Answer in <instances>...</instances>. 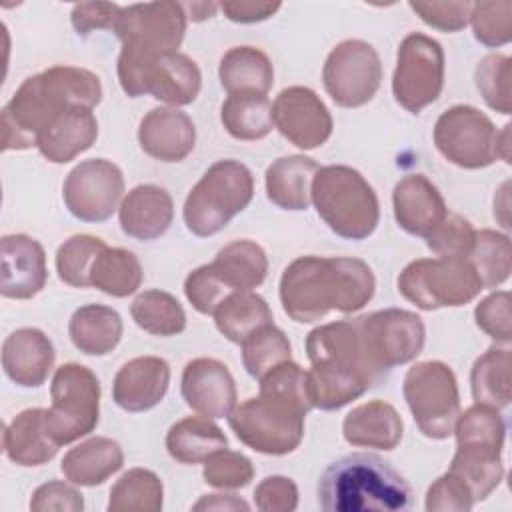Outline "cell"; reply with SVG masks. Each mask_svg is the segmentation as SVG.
I'll list each match as a JSON object with an SVG mask.
<instances>
[{
    "instance_id": "cell-58",
    "label": "cell",
    "mask_w": 512,
    "mask_h": 512,
    "mask_svg": "<svg viewBox=\"0 0 512 512\" xmlns=\"http://www.w3.org/2000/svg\"><path fill=\"white\" fill-rule=\"evenodd\" d=\"M184 6V10H192V20H204V18H210V16H214V12H216V8H218V4H214V2H200V4H182Z\"/></svg>"
},
{
    "instance_id": "cell-16",
    "label": "cell",
    "mask_w": 512,
    "mask_h": 512,
    "mask_svg": "<svg viewBox=\"0 0 512 512\" xmlns=\"http://www.w3.org/2000/svg\"><path fill=\"white\" fill-rule=\"evenodd\" d=\"M124 194L122 170L106 158L82 160L74 166L62 186V198L68 212L82 222H104Z\"/></svg>"
},
{
    "instance_id": "cell-20",
    "label": "cell",
    "mask_w": 512,
    "mask_h": 512,
    "mask_svg": "<svg viewBox=\"0 0 512 512\" xmlns=\"http://www.w3.org/2000/svg\"><path fill=\"white\" fill-rule=\"evenodd\" d=\"M170 386V366L158 356L128 360L114 376L112 398L126 412H146L162 402Z\"/></svg>"
},
{
    "instance_id": "cell-17",
    "label": "cell",
    "mask_w": 512,
    "mask_h": 512,
    "mask_svg": "<svg viewBox=\"0 0 512 512\" xmlns=\"http://www.w3.org/2000/svg\"><path fill=\"white\" fill-rule=\"evenodd\" d=\"M278 132L302 150L322 146L332 136V116L320 96L306 86L284 88L272 104Z\"/></svg>"
},
{
    "instance_id": "cell-32",
    "label": "cell",
    "mask_w": 512,
    "mask_h": 512,
    "mask_svg": "<svg viewBox=\"0 0 512 512\" xmlns=\"http://www.w3.org/2000/svg\"><path fill=\"white\" fill-rule=\"evenodd\" d=\"M228 448V438L210 418L188 416L170 426L166 434L168 454L182 464L206 462L212 454Z\"/></svg>"
},
{
    "instance_id": "cell-42",
    "label": "cell",
    "mask_w": 512,
    "mask_h": 512,
    "mask_svg": "<svg viewBox=\"0 0 512 512\" xmlns=\"http://www.w3.org/2000/svg\"><path fill=\"white\" fill-rule=\"evenodd\" d=\"M240 346L242 364L246 372L256 380H260L274 366L292 360V346L288 342V336L274 324L256 330Z\"/></svg>"
},
{
    "instance_id": "cell-40",
    "label": "cell",
    "mask_w": 512,
    "mask_h": 512,
    "mask_svg": "<svg viewBox=\"0 0 512 512\" xmlns=\"http://www.w3.org/2000/svg\"><path fill=\"white\" fill-rule=\"evenodd\" d=\"M162 480L146 468H130L110 488V512H158L162 510Z\"/></svg>"
},
{
    "instance_id": "cell-44",
    "label": "cell",
    "mask_w": 512,
    "mask_h": 512,
    "mask_svg": "<svg viewBox=\"0 0 512 512\" xmlns=\"http://www.w3.org/2000/svg\"><path fill=\"white\" fill-rule=\"evenodd\" d=\"M510 78H512V60L504 54H488L484 56L474 72L476 88L488 108L510 114L512 112V90H510Z\"/></svg>"
},
{
    "instance_id": "cell-31",
    "label": "cell",
    "mask_w": 512,
    "mask_h": 512,
    "mask_svg": "<svg viewBox=\"0 0 512 512\" xmlns=\"http://www.w3.org/2000/svg\"><path fill=\"white\" fill-rule=\"evenodd\" d=\"M122 330V316L104 304L80 306L68 322L72 344L86 356L112 352L122 338Z\"/></svg>"
},
{
    "instance_id": "cell-43",
    "label": "cell",
    "mask_w": 512,
    "mask_h": 512,
    "mask_svg": "<svg viewBox=\"0 0 512 512\" xmlns=\"http://www.w3.org/2000/svg\"><path fill=\"white\" fill-rule=\"evenodd\" d=\"M104 248L106 244L98 236L76 234L68 238L56 252L58 278L72 288H88L92 264Z\"/></svg>"
},
{
    "instance_id": "cell-29",
    "label": "cell",
    "mask_w": 512,
    "mask_h": 512,
    "mask_svg": "<svg viewBox=\"0 0 512 512\" xmlns=\"http://www.w3.org/2000/svg\"><path fill=\"white\" fill-rule=\"evenodd\" d=\"M4 452L18 466H42L50 462L58 444L44 426V408H26L4 428Z\"/></svg>"
},
{
    "instance_id": "cell-19",
    "label": "cell",
    "mask_w": 512,
    "mask_h": 512,
    "mask_svg": "<svg viewBox=\"0 0 512 512\" xmlns=\"http://www.w3.org/2000/svg\"><path fill=\"white\" fill-rule=\"evenodd\" d=\"M0 254L4 298L28 300L46 286V252L38 240L26 234H6L0 240Z\"/></svg>"
},
{
    "instance_id": "cell-15",
    "label": "cell",
    "mask_w": 512,
    "mask_h": 512,
    "mask_svg": "<svg viewBox=\"0 0 512 512\" xmlns=\"http://www.w3.org/2000/svg\"><path fill=\"white\" fill-rule=\"evenodd\" d=\"M188 14L178 2H144L122 6L114 26L122 48L138 54L178 52L186 34Z\"/></svg>"
},
{
    "instance_id": "cell-18",
    "label": "cell",
    "mask_w": 512,
    "mask_h": 512,
    "mask_svg": "<svg viewBox=\"0 0 512 512\" xmlns=\"http://www.w3.org/2000/svg\"><path fill=\"white\" fill-rule=\"evenodd\" d=\"M180 392L188 408L206 418H228L236 408V384L216 358H194L182 370Z\"/></svg>"
},
{
    "instance_id": "cell-38",
    "label": "cell",
    "mask_w": 512,
    "mask_h": 512,
    "mask_svg": "<svg viewBox=\"0 0 512 512\" xmlns=\"http://www.w3.org/2000/svg\"><path fill=\"white\" fill-rule=\"evenodd\" d=\"M224 130L236 140H260L272 132V104L264 94H230L222 108Z\"/></svg>"
},
{
    "instance_id": "cell-3",
    "label": "cell",
    "mask_w": 512,
    "mask_h": 512,
    "mask_svg": "<svg viewBox=\"0 0 512 512\" xmlns=\"http://www.w3.org/2000/svg\"><path fill=\"white\" fill-rule=\"evenodd\" d=\"M318 504L326 512H402L412 504V490L388 460L356 452L322 472Z\"/></svg>"
},
{
    "instance_id": "cell-1",
    "label": "cell",
    "mask_w": 512,
    "mask_h": 512,
    "mask_svg": "<svg viewBox=\"0 0 512 512\" xmlns=\"http://www.w3.org/2000/svg\"><path fill=\"white\" fill-rule=\"evenodd\" d=\"M374 288V272L360 258L300 256L282 272L280 302L294 322L310 324L332 310L344 314L362 310Z\"/></svg>"
},
{
    "instance_id": "cell-50",
    "label": "cell",
    "mask_w": 512,
    "mask_h": 512,
    "mask_svg": "<svg viewBox=\"0 0 512 512\" xmlns=\"http://www.w3.org/2000/svg\"><path fill=\"white\" fill-rule=\"evenodd\" d=\"M476 326L500 344L512 340V320H510V292L498 290L478 302L474 310Z\"/></svg>"
},
{
    "instance_id": "cell-57",
    "label": "cell",
    "mask_w": 512,
    "mask_h": 512,
    "mask_svg": "<svg viewBox=\"0 0 512 512\" xmlns=\"http://www.w3.org/2000/svg\"><path fill=\"white\" fill-rule=\"evenodd\" d=\"M192 510H250V506L234 494H206L192 506Z\"/></svg>"
},
{
    "instance_id": "cell-33",
    "label": "cell",
    "mask_w": 512,
    "mask_h": 512,
    "mask_svg": "<svg viewBox=\"0 0 512 512\" xmlns=\"http://www.w3.org/2000/svg\"><path fill=\"white\" fill-rule=\"evenodd\" d=\"M456 450L502 458L506 424L498 408L486 404H474L462 414L454 424Z\"/></svg>"
},
{
    "instance_id": "cell-45",
    "label": "cell",
    "mask_w": 512,
    "mask_h": 512,
    "mask_svg": "<svg viewBox=\"0 0 512 512\" xmlns=\"http://www.w3.org/2000/svg\"><path fill=\"white\" fill-rule=\"evenodd\" d=\"M448 472L456 474L470 490L474 502L486 500L504 478L502 458H488L456 450Z\"/></svg>"
},
{
    "instance_id": "cell-28",
    "label": "cell",
    "mask_w": 512,
    "mask_h": 512,
    "mask_svg": "<svg viewBox=\"0 0 512 512\" xmlns=\"http://www.w3.org/2000/svg\"><path fill=\"white\" fill-rule=\"evenodd\" d=\"M320 166L302 154L282 156L266 170V196L268 200L290 212L308 210L312 178Z\"/></svg>"
},
{
    "instance_id": "cell-53",
    "label": "cell",
    "mask_w": 512,
    "mask_h": 512,
    "mask_svg": "<svg viewBox=\"0 0 512 512\" xmlns=\"http://www.w3.org/2000/svg\"><path fill=\"white\" fill-rule=\"evenodd\" d=\"M254 504L262 512H292L298 506V488L292 478L266 476L254 490Z\"/></svg>"
},
{
    "instance_id": "cell-24",
    "label": "cell",
    "mask_w": 512,
    "mask_h": 512,
    "mask_svg": "<svg viewBox=\"0 0 512 512\" xmlns=\"http://www.w3.org/2000/svg\"><path fill=\"white\" fill-rule=\"evenodd\" d=\"M98 138V120L92 108L72 106L60 112L38 134L36 148L52 164H66L86 152Z\"/></svg>"
},
{
    "instance_id": "cell-12",
    "label": "cell",
    "mask_w": 512,
    "mask_h": 512,
    "mask_svg": "<svg viewBox=\"0 0 512 512\" xmlns=\"http://www.w3.org/2000/svg\"><path fill=\"white\" fill-rule=\"evenodd\" d=\"M444 88V50L438 40L412 32L400 46L392 76V94L396 102L418 114L430 106Z\"/></svg>"
},
{
    "instance_id": "cell-14",
    "label": "cell",
    "mask_w": 512,
    "mask_h": 512,
    "mask_svg": "<svg viewBox=\"0 0 512 512\" xmlns=\"http://www.w3.org/2000/svg\"><path fill=\"white\" fill-rule=\"evenodd\" d=\"M322 82L328 96L342 108L368 104L382 82V62L372 44L350 38L326 56Z\"/></svg>"
},
{
    "instance_id": "cell-5",
    "label": "cell",
    "mask_w": 512,
    "mask_h": 512,
    "mask_svg": "<svg viewBox=\"0 0 512 512\" xmlns=\"http://www.w3.org/2000/svg\"><path fill=\"white\" fill-rule=\"evenodd\" d=\"M254 196V176L238 160L214 162L184 202V224L200 238L214 236L240 214Z\"/></svg>"
},
{
    "instance_id": "cell-2",
    "label": "cell",
    "mask_w": 512,
    "mask_h": 512,
    "mask_svg": "<svg viewBox=\"0 0 512 512\" xmlns=\"http://www.w3.org/2000/svg\"><path fill=\"white\" fill-rule=\"evenodd\" d=\"M102 98L100 78L78 66H52L26 78L2 108V148L26 150L60 112L94 108Z\"/></svg>"
},
{
    "instance_id": "cell-4",
    "label": "cell",
    "mask_w": 512,
    "mask_h": 512,
    "mask_svg": "<svg viewBox=\"0 0 512 512\" xmlns=\"http://www.w3.org/2000/svg\"><path fill=\"white\" fill-rule=\"evenodd\" d=\"M310 200L318 216L340 238L364 240L378 226V196L366 178L350 166H320L312 178Z\"/></svg>"
},
{
    "instance_id": "cell-10",
    "label": "cell",
    "mask_w": 512,
    "mask_h": 512,
    "mask_svg": "<svg viewBox=\"0 0 512 512\" xmlns=\"http://www.w3.org/2000/svg\"><path fill=\"white\" fill-rule=\"evenodd\" d=\"M484 290L474 266L460 258H418L398 276V292L420 310L456 308Z\"/></svg>"
},
{
    "instance_id": "cell-11",
    "label": "cell",
    "mask_w": 512,
    "mask_h": 512,
    "mask_svg": "<svg viewBox=\"0 0 512 512\" xmlns=\"http://www.w3.org/2000/svg\"><path fill=\"white\" fill-rule=\"evenodd\" d=\"M402 392L418 430L426 438L444 440L454 432L460 414V394L448 364L440 360L414 364L404 376Z\"/></svg>"
},
{
    "instance_id": "cell-37",
    "label": "cell",
    "mask_w": 512,
    "mask_h": 512,
    "mask_svg": "<svg viewBox=\"0 0 512 512\" xmlns=\"http://www.w3.org/2000/svg\"><path fill=\"white\" fill-rule=\"evenodd\" d=\"M142 278L144 272L138 256L126 248L106 246L90 270V286L114 298L134 294L140 288Z\"/></svg>"
},
{
    "instance_id": "cell-54",
    "label": "cell",
    "mask_w": 512,
    "mask_h": 512,
    "mask_svg": "<svg viewBox=\"0 0 512 512\" xmlns=\"http://www.w3.org/2000/svg\"><path fill=\"white\" fill-rule=\"evenodd\" d=\"M122 6L112 2H80L70 12V22L78 36L86 38L94 30H114Z\"/></svg>"
},
{
    "instance_id": "cell-39",
    "label": "cell",
    "mask_w": 512,
    "mask_h": 512,
    "mask_svg": "<svg viewBox=\"0 0 512 512\" xmlns=\"http://www.w3.org/2000/svg\"><path fill=\"white\" fill-rule=\"evenodd\" d=\"M130 314L138 328L154 336L168 338L186 328V312L182 304L164 290L140 292L130 306Z\"/></svg>"
},
{
    "instance_id": "cell-56",
    "label": "cell",
    "mask_w": 512,
    "mask_h": 512,
    "mask_svg": "<svg viewBox=\"0 0 512 512\" xmlns=\"http://www.w3.org/2000/svg\"><path fill=\"white\" fill-rule=\"evenodd\" d=\"M224 16L238 24H254L270 18L280 10V2H220Z\"/></svg>"
},
{
    "instance_id": "cell-34",
    "label": "cell",
    "mask_w": 512,
    "mask_h": 512,
    "mask_svg": "<svg viewBox=\"0 0 512 512\" xmlns=\"http://www.w3.org/2000/svg\"><path fill=\"white\" fill-rule=\"evenodd\" d=\"M214 274L232 290H252L268 274V258L260 244L252 240H234L218 250L210 262Z\"/></svg>"
},
{
    "instance_id": "cell-35",
    "label": "cell",
    "mask_w": 512,
    "mask_h": 512,
    "mask_svg": "<svg viewBox=\"0 0 512 512\" xmlns=\"http://www.w3.org/2000/svg\"><path fill=\"white\" fill-rule=\"evenodd\" d=\"M272 320L268 302L252 290L232 292L214 310V324L218 332L234 344H242L256 330L272 324Z\"/></svg>"
},
{
    "instance_id": "cell-9",
    "label": "cell",
    "mask_w": 512,
    "mask_h": 512,
    "mask_svg": "<svg viewBox=\"0 0 512 512\" xmlns=\"http://www.w3.org/2000/svg\"><path fill=\"white\" fill-rule=\"evenodd\" d=\"M50 398V408L44 410V426L58 446L80 440L96 428L100 418V382L90 368L76 362L56 368Z\"/></svg>"
},
{
    "instance_id": "cell-8",
    "label": "cell",
    "mask_w": 512,
    "mask_h": 512,
    "mask_svg": "<svg viewBox=\"0 0 512 512\" xmlns=\"http://www.w3.org/2000/svg\"><path fill=\"white\" fill-rule=\"evenodd\" d=\"M116 68L120 86L130 98L150 94L174 108L192 104L202 86L198 64L182 52L140 56L120 50Z\"/></svg>"
},
{
    "instance_id": "cell-26",
    "label": "cell",
    "mask_w": 512,
    "mask_h": 512,
    "mask_svg": "<svg viewBox=\"0 0 512 512\" xmlns=\"http://www.w3.org/2000/svg\"><path fill=\"white\" fill-rule=\"evenodd\" d=\"M404 424L396 408L384 400H370L352 408L344 422V440L352 446L394 450L402 440Z\"/></svg>"
},
{
    "instance_id": "cell-27",
    "label": "cell",
    "mask_w": 512,
    "mask_h": 512,
    "mask_svg": "<svg viewBox=\"0 0 512 512\" xmlns=\"http://www.w3.org/2000/svg\"><path fill=\"white\" fill-rule=\"evenodd\" d=\"M124 464L120 444L106 436H94L70 448L62 458V474L76 486H100Z\"/></svg>"
},
{
    "instance_id": "cell-30",
    "label": "cell",
    "mask_w": 512,
    "mask_h": 512,
    "mask_svg": "<svg viewBox=\"0 0 512 512\" xmlns=\"http://www.w3.org/2000/svg\"><path fill=\"white\" fill-rule=\"evenodd\" d=\"M220 86L230 94H268L274 84L270 58L254 46H234L218 66Z\"/></svg>"
},
{
    "instance_id": "cell-46",
    "label": "cell",
    "mask_w": 512,
    "mask_h": 512,
    "mask_svg": "<svg viewBox=\"0 0 512 512\" xmlns=\"http://www.w3.org/2000/svg\"><path fill=\"white\" fill-rule=\"evenodd\" d=\"M470 22L480 44L504 46L512 38V2H474Z\"/></svg>"
},
{
    "instance_id": "cell-36",
    "label": "cell",
    "mask_w": 512,
    "mask_h": 512,
    "mask_svg": "<svg viewBox=\"0 0 512 512\" xmlns=\"http://www.w3.org/2000/svg\"><path fill=\"white\" fill-rule=\"evenodd\" d=\"M512 354L508 348L490 346L470 370V388L476 404L506 408L512 396Z\"/></svg>"
},
{
    "instance_id": "cell-6",
    "label": "cell",
    "mask_w": 512,
    "mask_h": 512,
    "mask_svg": "<svg viewBox=\"0 0 512 512\" xmlns=\"http://www.w3.org/2000/svg\"><path fill=\"white\" fill-rule=\"evenodd\" d=\"M362 358L376 382H384L388 374L414 360L426 340V328L416 312L402 308H386L354 318Z\"/></svg>"
},
{
    "instance_id": "cell-13",
    "label": "cell",
    "mask_w": 512,
    "mask_h": 512,
    "mask_svg": "<svg viewBox=\"0 0 512 512\" xmlns=\"http://www.w3.org/2000/svg\"><path fill=\"white\" fill-rule=\"evenodd\" d=\"M498 130L492 120L474 106L456 104L444 110L434 124V144L452 164L478 170L498 160Z\"/></svg>"
},
{
    "instance_id": "cell-25",
    "label": "cell",
    "mask_w": 512,
    "mask_h": 512,
    "mask_svg": "<svg viewBox=\"0 0 512 512\" xmlns=\"http://www.w3.org/2000/svg\"><path fill=\"white\" fill-rule=\"evenodd\" d=\"M172 196L156 184H140L132 188L120 202L118 220L126 236L134 240H156L172 224Z\"/></svg>"
},
{
    "instance_id": "cell-52",
    "label": "cell",
    "mask_w": 512,
    "mask_h": 512,
    "mask_svg": "<svg viewBox=\"0 0 512 512\" xmlns=\"http://www.w3.org/2000/svg\"><path fill=\"white\" fill-rule=\"evenodd\" d=\"M474 498L466 484L452 472L436 478L426 492V510L428 512H444V510H472Z\"/></svg>"
},
{
    "instance_id": "cell-7",
    "label": "cell",
    "mask_w": 512,
    "mask_h": 512,
    "mask_svg": "<svg viewBox=\"0 0 512 512\" xmlns=\"http://www.w3.org/2000/svg\"><path fill=\"white\" fill-rule=\"evenodd\" d=\"M306 414L308 410L292 400L260 392L238 404L228 424L236 438L254 452L284 456L300 446Z\"/></svg>"
},
{
    "instance_id": "cell-47",
    "label": "cell",
    "mask_w": 512,
    "mask_h": 512,
    "mask_svg": "<svg viewBox=\"0 0 512 512\" xmlns=\"http://www.w3.org/2000/svg\"><path fill=\"white\" fill-rule=\"evenodd\" d=\"M424 240L426 246L440 258L468 260L474 248L476 230L460 214H448Z\"/></svg>"
},
{
    "instance_id": "cell-41",
    "label": "cell",
    "mask_w": 512,
    "mask_h": 512,
    "mask_svg": "<svg viewBox=\"0 0 512 512\" xmlns=\"http://www.w3.org/2000/svg\"><path fill=\"white\" fill-rule=\"evenodd\" d=\"M468 262L474 266L484 288H496L510 278L512 270V252L510 238L496 230L476 232L474 248L468 256Z\"/></svg>"
},
{
    "instance_id": "cell-49",
    "label": "cell",
    "mask_w": 512,
    "mask_h": 512,
    "mask_svg": "<svg viewBox=\"0 0 512 512\" xmlns=\"http://www.w3.org/2000/svg\"><path fill=\"white\" fill-rule=\"evenodd\" d=\"M184 294L196 312L208 316L214 314L220 302L232 294V290L214 274L210 264H204L186 276Z\"/></svg>"
},
{
    "instance_id": "cell-21",
    "label": "cell",
    "mask_w": 512,
    "mask_h": 512,
    "mask_svg": "<svg viewBox=\"0 0 512 512\" xmlns=\"http://www.w3.org/2000/svg\"><path fill=\"white\" fill-rule=\"evenodd\" d=\"M392 206L398 226L420 238H426L448 216L442 194L424 174H408L398 180L392 192Z\"/></svg>"
},
{
    "instance_id": "cell-48",
    "label": "cell",
    "mask_w": 512,
    "mask_h": 512,
    "mask_svg": "<svg viewBox=\"0 0 512 512\" xmlns=\"http://www.w3.org/2000/svg\"><path fill=\"white\" fill-rule=\"evenodd\" d=\"M202 478L208 486L220 490H236L250 484L254 478V466L244 454L224 448L204 462Z\"/></svg>"
},
{
    "instance_id": "cell-23",
    "label": "cell",
    "mask_w": 512,
    "mask_h": 512,
    "mask_svg": "<svg viewBox=\"0 0 512 512\" xmlns=\"http://www.w3.org/2000/svg\"><path fill=\"white\" fill-rule=\"evenodd\" d=\"M52 340L38 328H18L2 344L4 374L18 386L38 388L54 366Z\"/></svg>"
},
{
    "instance_id": "cell-59",
    "label": "cell",
    "mask_w": 512,
    "mask_h": 512,
    "mask_svg": "<svg viewBox=\"0 0 512 512\" xmlns=\"http://www.w3.org/2000/svg\"><path fill=\"white\" fill-rule=\"evenodd\" d=\"M496 148H498V160L510 164V124H506V126L498 132Z\"/></svg>"
},
{
    "instance_id": "cell-22",
    "label": "cell",
    "mask_w": 512,
    "mask_h": 512,
    "mask_svg": "<svg viewBox=\"0 0 512 512\" xmlns=\"http://www.w3.org/2000/svg\"><path fill=\"white\" fill-rule=\"evenodd\" d=\"M140 148L160 162L184 160L196 144L190 116L178 108H152L138 126Z\"/></svg>"
},
{
    "instance_id": "cell-55",
    "label": "cell",
    "mask_w": 512,
    "mask_h": 512,
    "mask_svg": "<svg viewBox=\"0 0 512 512\" xmlns=\"http://www.w3.org/2000/svg\"><path fill=\"white\" fill-rule=\"evenodd\" d=\"M84 508V498L80 490L62 482L50 480L38 486L30 498V510L46 512V510H66V512H80Z\"/></svg>"
},
{
    "instance_id": "cell-51",
    "label": "cell",
    "mask_w": 512,
    "mask_h": 512,
    "mask_svg": "<svg viewBox=\"0 0 512 512\" xmlns=\"http://www.w3.org/2000/svg\"><path fill=\"white\" fill-rule=\"evenodd\" d=\"M408 6L428 26L442 32H458L470 22L474 2H410Z\"/></svg>"
}]
</instances>
